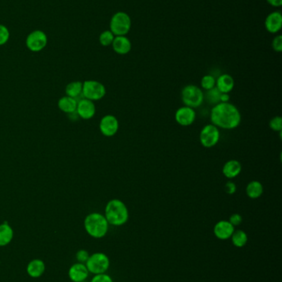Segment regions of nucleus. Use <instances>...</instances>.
<instances>
[{
	"mask_svg": "<svg viewBox=\"0 0 282 282\" xmlns=\"http://www.w3.org/2000/svg\"><path fill=\"white\" fill-rule=\"evenodd\" d=\"M132 26L131 17L127 13L118 12L110 20V31L114 36H126Z\"/></svg>",
	"mask_w": 282,
	"mask_h": 282,
	"instance_id": "obj_6",
	"label": "nucleus"
},
{
	"mask_svg": "<svg viewBox=\"0 0 282 282\" xmlns=\"http://www.w3.org/2000/svg\"><path fill=\"white\" fill-rule=\"evenodd\" d=\"M235 82L230 74H223L216 80V88L222 93H229L234 88Z\"/></svg>",
	"mask_w": 282,
	"mask_h": 282,
	"instance_id": "obj_17",
	"label": "nucleus"
},
{
	"mask_svg": "<svg viewBox=\"0 0 282 282\" xmlns=\"http://www.w3.org/2000/svg\"><path fill=\"white\" fill-rule=\"evenodd\" d=\"M264 192V187L259 181L250 182L246 187V194L251 199H257L262 197Z\"/></svg>",
	"mask_w": 282,
	"mask_h": 282,
	"instance_id": "obj_22",
	"label": "nucleus"
},
{
	"mask_svg": "<svg viewBox=\"0 0 282 282\" xmlns=\"http://www.w3.org/2000/svg\"><path fill=\"white\" fill-rule=\"evenodd\" d=\"M235 227L229 220H219L213 226V234L220 240H228L231 238Z\"/></svg>",
	"mask_w": 282,
	"mask_h": 282,
	"instance_id": "obj_12",
	"label": "nucleus"
},
{
	"mask_svg": "<svg viewBox=\"0 0 282 282\" xmlns=\"http://www.w3.org/2000/svg\"><path fill=\"white\" fill-rule=\"evenodd\" d=\"M269 126L272 131L276 132H282V118L279 116L271 118L269 122Z\"/></svg>",
	"mask_w": 282,
	"mask_h": 282,
	"instance_id": "obj_28",
	"label": "nucleus"
},
{
	"mask_svg": "<svg viewBox=\"0 0 282 282\" xmlns=\"http://www.w3.org/2000/svg\"><path fill=\"white\" fill-rule=\"evenodd\" d=\"M224 192L229 195L234 194L237 192V185L233 182H228L224 185Z\"/></svg>",
	"mask_w": 282,
	"mask_h": 282,
	"instance_id": "obj_34",
	"label": "nucleus"
},
{
	"mask_svg": "<svg viewBox=\"0 0 282 282\" xmlns=\"http://www.w3.org/2000/svg\"><path fill=\"white\" fill-rule=\"evenodd\" d=\"M266 1L270 5L275 8H279L282 5V0H266Z\"/></svg>",
	"mask_w": 282,
	"mask_h": 282,
	"instance_id": "obj_35",
	"label": "nucleus"
},
{
	"mask_svg": "<svg viewBox=\"0 0 282 282\" xmlns=\"http://www.w3.org/2000/svg\"><path fill=\"white\" fill-rule=\"evenodd\" d=\"M181 100L185 106L194 109L202 105L205 100V93L202 88L196 85H186L181 91Z\"/></svg>",
	"mask_w": 282,
	"mask_h": 282,
	"instance_id": "obj_4",
	"label": "nucleus"
},
{
	"mask_svg": "<svg viewBox=\"0 0 282 282\" xmlns=\"http://www.w3.org/2000/svg\"><path fill=\"white\" fill-rule=\"evenodd\" d=\"M86 267L88 272L94 275L106 273L110 266V260L108 256L104 252H95L89 255L88 260L86 261Z\"/></svg>",
	"mask_w": 282,
	"mask_h": 282,
	"instance_id": "obj_5",
	"label": "nucleus"
},
{
	"mask_svg": "<svg viewBox=\"0 0 282 282\" xmlns=\"http://www.w3.org/2000/svg\"><path fill=\"white\" fill-rule=\"evenodd\" d=\"M211 124L224 130L236 129L242 121L240 111L230 102H219L211 111Z\"/></svg>",
	"mask_w": 282,
	"mask_h": 282,
	"instance_id": "obj_1",
	"label": "nucleus"
},
{
	"mask_svg": "<svg viewBox=\"0 0 282 282\" xmlns=\"http://www.w3.org/2000/svg\"><path fill=\"white\" fill-rule=\"evenodd\" d=\"M10 33L7 27L4 25L0 24V46L6 44L9 40Z\"/></svg>",
	"mask_w": 282,
	"mask_h": 282,
	"instance_id": "obj_29",
	"label": "nucleus"
},
{
	"mask_svg": "<svg viewBox=\"0 0 282 282\" xmlns=\"http://www.w3.org/2000/svg\"><path fill=\"white\" fill-rule=\"evenodd\" d=\"M114 51L119 55H127L132 49V42L126 36H117L111 45Z\"/></svg>",
	"mask_w": 282,
	"mask_h": 282,
	"instance_id": "obj_16",
	"label": "nucleus"
},
{
	"mask_svg": "<svg viewBox=\"0 0 282 282\" xmlns=\"http://www.w3.org/2000/svg\"><path fill=\"white\" fill-rule=\"evenodd\" d=\"M106 86L96 80H86L83 83L82 95L84 99L98 101L106 96Z\"/></svg>",
	"mask_w": 282,
	"mask_h": 282,
	"instance_id": "obj_7",
	"label": "nucleus"
},
{
	"mask_svg": "<svg viewBox=\"0 0 282 282\" xmlns=\"http://www.w3.org/2000/svg\"><path fill=\"white\" fill-rule=\"evenodd\" d=\"M88 274L89 272L85 263H75L70 267L69 271H68L70 279L73 282L86 281V279L88 278Z\"/></svg>",
	"mask_w": 282,
	"mask_h": 282,
	"instance_id": "obj_14",
	"label": "nucleus"
},
{
	"mask_svg": "<svg viewBox=\"0 0 282 282\" xmlns=\"http://www.w3.org/2000/svg\"><path fill=\"white\" fill-rule=\"evenodd\" d=\"M231 241L233 246L238 249L244 248L248 242V236L243 230H236L231 236Z\"/></svg>",
	"mask_w": 282,
	"mask_h": 282,
	"instance_id": "obj_23",
	"label": "nucleus"
},
{
	"mask_svg": "<svg viewBox=\"0 0 282 282\" xmlns=\"http://www.w3.org/2000/svg\"><path fill=\"white\" fill-rule=\"evenodd\" d=\"M230 96L229 93H221L219 101L220 102H229Z\"/></svg>",
	"mask_w": 282,
	"mask_h": 282,
	"instance_id": "obj_36",
	"label": "nucleus"
},
{
	"mask_svg": "<svg viewBox=\"0 0 282 282\" xmlns=\"http://www.w3.org/2000/svg\"><path fill=\"white\" fill-rule=\"evenodd\" d=\"M114 37H115V36L110 30L104 31L100 35L99 41H100V43L102 45L103 47H108V46H111L112 43H113Z\"/></svg>",
	"mask_w": 282,
	"mask_h": 282,
	"instance_id": "obj_27",
	"label": "nucleus"
},
{
	"mask_svg": "<svg viewBox=\"0 0 282 282\" xmlns=\"http://www.w3.org/2000/svg\"><path fill=\"white\" fill-rule=\"evenodd\" d=\"M47 36L44 32L41 30L34 31L27 36L26 46L31 51L39 52L47 47Z\"/></svg>",
	"mask_w": 282,
	"mask_h": 282,
	"instance_id": "obj_9",
	"label": "nucleus"
},
{
	"mask_svg": "<svg viewBox=\"0 0 282 282\" xmlns=\"http://www.w3.org/2000/svg\"><path fill=\"white\" fill-rule=\"evenodd\" d=\"M220 132L213 124H208L199 133V142L205 148H212L219 143Z\"/></svg>",
	"mask_w": 282,
	"mask_h": 282,
	"instance_id": "obj_8",
	"label": "nucleus"
},
{
	"mask_svg": "<svg viewBox=\"0 0 282 282\" xmlns=\"http://www.w3.org/2000/svg\"><path fill=\"white\" fill-rule=\"evenodd\" d=\"M77 103V99H73L69 96L63 97L58 101L59 109L62 111L63 113L71 114L76 112Z\"/></svg>",
	"mask_w": 282,
	"mask_h": 282,
	"instance_id": "obj_20",
	"label": "nucleus"
},
{
	"mask_svg": "<svg viewBox=\"0 0 282 282\" xmlns=\"http://www.w3.org/2000/svg\"><path fill=\"white\" fill-rule=\"evenodd\" d=\"M104 216L109 225L119 227L128 221L129 211L123 200L113 199L107 203Z\"/></svg>",
	"mask_w": 282,
	"mask_h": 282,
	"instance_id": "obj_2",
	"label": "nucleus"
},
{
	"mask_svg": "<svg viewBox=\"0 0 282 282\" xmlns=\"http://www.w3.org/2000/svg\"><path fill=\"white\" fill-rule=\"evenodd\" d=\"M265 28L267 32L276 34L282 28V15L279 11L272 12L265 17Z\"/></svg>",
	"mask_w": 282,
	"mask_h": 282,
	"instance_id": "obj_15",
	"label": "nucleus"
},
{
	"mask_svg": "<svg viewBox=\"0 0 282 282\" xmlns=\"http://www.w3.org/2000/svg\"><path fill=\"white\" fill-rule=\"evenodd\" d=\"M119 122L114 115H106L101 119L100 130L105 136L112 137L119 132Z\"/></svg>",
	"mask_w": 282,
	"mask_h": 282,
	"instance_id": "obj_11",
	"label": "nucleus"
},
{
	"mask_svg": "<svg viewBox=\"0 0 282 282\" xmlns=\"http://www.w3.org/2000/svg\"><path fill=\"white\" fill-rule=\"evenodd\" d=\"M207 93L205 94V99H206L208 102L211 103V104H218L220 102L219 101V99H220V95L221 93L218 90V88L214 87V88H212L211 90L206 91Z\"/></svg>",
	"mask_w": 282,
	"mask_h": 282,
	"instance_id": "obj_25",
	"label": "nucleus"
},
{
	"mask_svg": "<svg viewBox=\"0 0 282 282\" xmlns=\"http://www.w3.org/2000/svg\"><path fill=\"white\" fill-rule=\"evenodd\" d=\"M196 119V113L194 108L184 106L177 109L175 114V120L181 126H190Z\"/></svg>",
	"mask_w": 282,
	"mask_h": 282,
	"instance_id": "obj_10",
	"label": "nucleus"
},
{
	"mask_svg": "<svg viewBox=\"0 0 282 282\" xmlns=\"http://www.w3.org/2000/svg\"><path fill=\"white\" fill-rule=\"evenodd\" d=\"M45 269H46V266L43 261L41 259H34L28 263L27 266V272L29 275V277L33 278H38L42 277V274L44 273Z\"/></svg>",
	"mask_w": 282,
	"mask_h": 282,
	"instance_id": "obj_19",
	"label": "nucleus"
},
{
	"mask_svg": "<svg viewBox=\"0 0 282 282\" xmlns=\"http://www.w3.org/2000/svg\"><path fill=\"white\" fill-rule=\"evenodd\" d=\"M242 169L243 167L240 162L236 159H231L224 164L222 172L225 178L232 179L240 174Z\"/></svg>",
	"mask_w": 282,
	"mask_h": 282,
	"instance_id": "obj_18",
	"label": "nucleus"
},
{
	"mask_svg": "<svg viewBox=\"0 0 282 282\" xmlns=\"http://www.w3.org/2000/svg\"><path fill=\"white\" fill-rule=\"evenodd\" d=\"M86 282V281H84V282Z\"/></svg>",
	"mask_w": 282,
	"mask_h": 282,
	"instance_id": "obj_37",
	"label": "nucleus"
},
{
	"mask_svg": "<svg viewBox=\"0 0 282 282\" xmlns=\"http://www.w3.org/2000/svg\"><path fill=\"white\" fill-rule=\"evenodd\" d=\"M14 238V230L11 226L4 222L0 225V247L7 246Z\"/></svg>",
	"mask_w": 282,
	"mask_h": 282,
	"instance_id": "obj_21",
	"label": "nucleus"
},
{
	"mask_svg": "<svg viewBox=\"0 0 282 282\" xmlns=\"http://www.w3.org/2000/svg\"><path fill=\"white\" fill-rule=\"evenodd\" d=\"M95 113L96 107L94 101L86 99H80V101H78L76 113L80 117L85 120H88L94 117Z\"/></svg>",
	"mask_w": 282,
	"mask_h": 282,
	"instance_id": "obj_13",
	"label": "nucleus"
},
{
	"mask_svg": "<svg viewBox=\"0 0 282 282\" xmlns=\"http://www.w3.org/2000/svg\"><path fill=\"white\" fill-rule=\"evenodd\" d=\"M229 221L230 222L231 225L236 227V226H238V225H240L243 223V216H241L240 214H232V216L229 217Z\"/></svg>",
	"mask_w": 282,
	"mask_h": 282,
	"instance_id": "obj_32",
	"label": "nucleus"
},
{
	"mask_svg": "<svg viewBox=\"0 0 282 282\" xmlns=\"http://www.w3.org/2000/svg\"><path fill=\"white\" fill-rule=\"evenodd\" d=\"M82 89H83V83L75 81L67 84L66 87V93L67 96L77 99L78 97L82 94Z\"/></svg>",
	"mask_w": 282,
	"mask_h": 282,
	"instance_id": "obj_24",
	"label": "nucleus"
},
{
	"mask_svg": "<svg viewBox=\"0 0 282 282\" xmlns=\"http://www.w3.org/2000/svg\"><path fill=\"white\" fill-rule=\"evenodd\" d=\"M200 85H201L202 90H211L216 86L215 77L211 75V74H206L201 79Z\"/></svg>",
	"mask_w": 282,
	"mask_h": 282,
	"instance_id": "obj_26",
	"label": "nucleus"
},
{
	"mask_svg": "<svg viewBox=\"0 0 282 282\" xmlns=\"http://www.w3.org/2000/svg\"><path fill=\"white\" fill-rule=\"evenodd\" d=\"M89 254L88 252L85 249H80L76 252V259L78 263H86V261L88 260Z\"/></svg>",
	"mask_w": 282,
	"mask_h": 282,
	"instance_id": "obj_33",
	"label": "nucleus"
},
{
	"mask_svg": "<svg viewBox=\"0 0 282 282\" xmlns=\"http://www.w3.org/2000/svg\"><path fill=\"white\" fill-rule=\"evenodd\" d=\"M90 282H114L113 278L106 273L94 275Z\"/></svg>",
	"mask_w": 282,
	"mask_h": 282,
	"instance_id": "obj_30",
	"label": "nucleus"
},
{
	"mask_svg": "<svg viewBox=\"0 0 282 282\" xmlns=\"http://www.w3.org/2000/svg\"><path fill=\"white\" fill-rule=\"evenodd\" d=\"M84 226L88 235L94 238H102L108 233L109 224L104 215L94 212L86 217Z\"/></svg>",
	"mask_w": 282,
	"mask_h": 282,
	"instance_id": "obj_3",
	"label": "nucleus"
},
{
	"mask_svg": "<svg viewBox=\"0 0 282 282\" xmlns=\"http://www.w3.org/2000/svg\"><path fill=\"white\" fill-rule=\"evenodd\" d=\"M271 47H272V49H273L276 52H282V36H281V35L276 36V37L273 39V41L271 42Z\"/></svg>",
	"mask_w": 282,
	"mask_h": 282,
	"instance_id": "obj_31",
	"label": "nucleus"
}]
</instances>
